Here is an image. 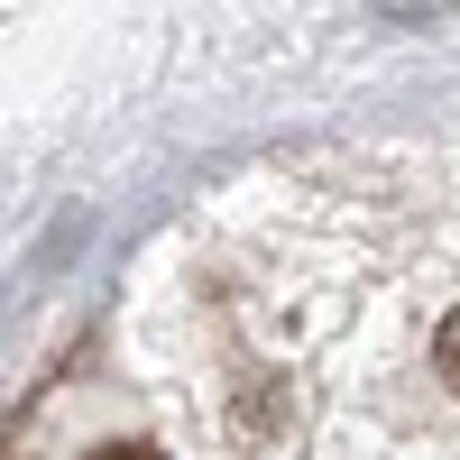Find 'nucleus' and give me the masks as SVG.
I'll use <instances>...</instances> for the list:
<instances>
[{
	"label": "nucleus",
	"instance_id": "f03ea898",
	"mask_svg": "<svg viewBox=\"0 0 460 460\" xmlns=\"http://www.w3.org/2000/svg\"><path fill=\"white\" fill-rule=\"evenodd\" d=\"M93 460H157V451H129V442H111V451H93Z\"/></svg>",
	"mask_w": 460,
	"mask_h": 460
},
{
	"label": "nucleus",
	"instance_id": "f257e3e1",
	"mask_svg": "<svg viewBox=\"0 0 460 460\" xmlns=\"http://www.w3.org/2000/svg\"><path fill=\"white\" fill-rule=\"evenodd\" d=\"M433 368L460 387V314H442V332H433Z\"/></svg>",
	"mask_w": 460,
	"mask_h": 460
}]
</instances>
